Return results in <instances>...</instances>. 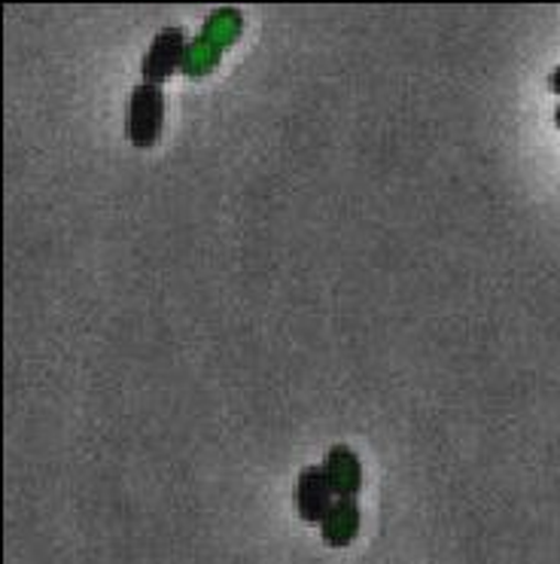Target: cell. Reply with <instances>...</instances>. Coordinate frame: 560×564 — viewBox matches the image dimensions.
I'll return each mask as SVG.
<instances>
[{
  "instance_id": "cell-2",
  "label": "cell",
  "mask_w": 560,
  "mask_h": 564,
  "mask_svg": "<svg viewBox=\"0 0 560 564\" xmlns=\"http://www.w3.org/2000/svg\"><path fill=\"white\" fill-rule=\"evenodd\" d=\"M186 50H189V40H186L183 28H162L156 37H153V43L146 46L144 62H141V77H144V83H150V86L168 83L186 65Z\"/></svg>"
},
{
  "instance_id": "cell-7",
  "label": "cell",
  "mask_w": 560,
  "mask_h": 564,
  "mask_svg": "<svg viewBox=\"0 0 560 564\" xmlns=\"http://www.w3.org/2000/svg\"><path fill=\"white\" fill-rule=\"evenodd\" d=\"M554 126H558V129H560V105L554 107Z\"/></svg>"
},
{
  "instance_id": "cell-5",
  "label": "cell",
  "mask_w": 560,
  "mask_h": 564,
  "mask_svg": "<svg viewBox=\"0 0 560 564\" xmlns=\"http://www.w3.org/2000/svg\"><path fill=\"white\" fill-rule=\"evenodd\" d=\"M320 531H323L326 546H332V550L351 546L353 538L360 534V503H356V498L336 500L329 516L323 519Z\"/></svg>"
},
{
  "instance_id": "cell-6",
  "label": "cell",
  "mask_w": 560,
  "mask_h": 564,
  "mask_svg": "<svg viewBox=\"0 0 560 564\" xmlns=\"http://www.w3.org/2000/svg\"><path fill=\"white\" fill-rule=\"evenodd\" d=\"M548 89H551V93H554L560 98V65L554 67L551 74H548Z\"/></svg>"
},
{
  "instance_id": "cell-4",
  "label": "cell",
  "mask_w": 560,
  "mask_h": 564,
  "mask_svg": "<svg viewBox=\"0 0 560 564\" xmlns=\"http://www.w3.org/2000/svg\"><path fill=\"white\" fill-rule=\"evenodd\" d=\"M323 470L336 498H356L363 488V464L353 455L351 446H332L326 452Z\"/></svg>"
},
{
  "instance_id": "cell-3",
  "label": "cell",
  "mask_w": 560,
  "mask_h": 564,
  "mask_svg": "<svg viewBox=\"0 0 560 564\" xmlns=\"http://www.w3.org/2000/svg\"><path fill=\"white\" fill-rule=\"evenodd\" d=\"M336 491L329 486L323 464H308L301 467L296 479V510L305 525H323V519L336 503Z\"/></svg>"
},
{
  "instance_id": "cell-1",
  "label": "cell",
  "mask_w": 560,
  "mask_h": 564,
  "mask_svg": "<svg viewBox=\"0 0 560 564\" xmlns=\"http://www.w3.org/2000/svg\"><path fill=\"white\" fill-rule=\"evenodd\" d=\"M165 126V93L162 86L138 83L129 95V113H125V138L138 150H150L158 144Z\"/></svg>"
}]
</instances>
